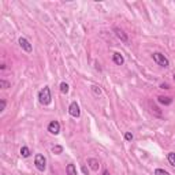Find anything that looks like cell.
<instances>
[{
	"mask_svg": "<svg viewBox=\"0 0 175 175\" xmlns=\"http://www.w3.org/2000/svg\"><path fill=\"white\" fill-rule=\"evenodd\" d=\"M39 101L43 104V106H49L52 101V96H51V89L48 86H44L41 90L39 92Z\"/></svg>",
	"mask_w": 175,
	"mask_h": 175,
	"instance_id": "1",
	"label": "cell"
},
{
	"mask_svg": "<svg viewBox=\"0 0 175 175\" xmlns=\"http://www.w3.org/2000/svg\"><path fill=\"white\" fill-rule=\"evenodd\" d=\"M152 58H153V62L156 63V65H159L160 67H168L170 66V60H168L163 54H160V52H153Z\"/></svg>",
	"mask_w": 175,
	"mask_h": 175,
	"instance_id": "2",
	"label": "cell"
},
{
	"mask_svg": "<svg viewBox=\"0 0 175 175\" xmlns=\"http://www.w3.org/2000/svg\"><path fill=\"white\" fill-rule=\"evenodd\" d=\"M34 166H36V168L39 171H41V173L45 171V168H47V159L44 157V155L37 153L36 156H34Z\"/></svg>",
	"mask_w": 175,
	"mask_h": 175,
	"instance_id": "3",
	"label": "cell"
},
{
	"mask_svg": "<svg viewBox=\"0 0 175 175\" xmlns=\"http://www.w3.org/2000/svg\"><path fill=\"white\" fill-rule=\"evenodd\" d=\"M69 114L73 116V118H80L81 115V110H80V106L77 104V101H73L69 107Z\"/></svg>",
	"mask_w": 175,
	"mask_h": 175,
	"instance_id": "4",
	"label": "cell"
},
{
	"mask_svg": "<svg viewBox=\"0 0 175 175\" xmlns=\"http://www.w3.org/2000/svg\"><path fill=\"white\" fill-rule=\"evenodd\" d=\"M48 131L54 136H58L60 133V123L58 121H52L51 123L48 125Z\"/></svg>",
	"mask_w": 175,
	"mask_h": 175,
	"instance_id": "5",
	"label": "cell"
},
{
	"mask_svg": "<svg viewBox=\"0 0 175 175\" xmlns=\"http://www.w3.org/2000/svg\"><path fill=\"white\" fill-rule=\"evenodd\" d=\"M18 43H19V45H21V48H22L25 52H29V54H30V52L33 51V47H32V44L29 43L28 40L25 39V37H19Z\"/></svg>",
	"mask_w": 175,
	"mask_h": 175,
	"instance_id": "6",
	"label": "cell"
},
{
	"mask_svg": "<svg viewBox=\"0 0 175 175\" xmlns=\"http://www.w3.org/2000/svg\"><path fill=\"white\" fill-rule=\"evenodd\" d=\"M114 32H115V34H116V37H118L119 40H121L122 43H125V44H127L129 43V37H127V34L125 33L122 29H119V28H115L114 29Z\"/></svg>",
	"mask_w": 175,
	"mask_h": 175,
	"instance_id": "7",
	"label": "cell"
},
{
	"mask_svg": "<svg viewBox=\"0 0 175 175\" xmlns=\"http://www.w3.org/2000/svg\"><path fill=\"white\" fill-rule=\"evenodd\" d=\"M112 60H114V63L118 65V66H122L125 63V58L122 56L121 52H114L112 54Z\"/></svg>",
	"mask_w": 175,
	"mask_h": 175,
	"instance_id": "8",
	"label": "cell"
},
{
	"mask_svg": "<svg viewBox=\"0 0 175 175\" xmlns=\"http://www.w3.org/2000/svg\"><path fill=\"white\" fill-rule=\"evenodd\" d=\"M88 166L90 167V170L97 171L99 167H100V163H99L97 159H93V157H90V159H88Z\"/></svg>",
	"mask_w": 175,
	"mask_h": 175,
	"instance_id": "9",
	"label": "cell"
},
{
	"mask_svg": "<svg viewBox=\"0 0 175 175\" xmlns=\"http://www.w3.org/2000/svg\"><path fill=\"white\" fill-rule=\"evenodd\" d=\"M157 100H159L160 104H164V106H170V104L173 103V99L171 97H164V96H159Z\"/></svg>",
	"mask_w": 175,
	"mask_h": 175,
	"instance_id": "10",
	"label": "cell"
},
{
	"mask_svg": "<svg viewBox=\"0 0 175 175\" xmlns=\"http://www.w3.org/2000/svg\"><path fill=\"white\" fill-rule=\"evenodd\" d=\"M66 173H67V175H78L77 174V168H75L74 164H67Z\"/></svg>",
	"mask_w": 175,
	"mask_h": 175,
	"instance_id": "11",
	"label": "cell"
},
{
	"mask_svg": "<svg viewBox=\"0 0 175 175\" xmlns=\"http://www.w3.org/2000/svg\"><path fill=\"white\" fill-rule=\"evenodd\" d=\"M59 88H60V92H62L63 95H67L69 90H70V86H69V84H67V82H62Z\"/></svg>",
	"mask_w": 175,
	"mask_h": 175,
	"instance_id": "12",
	"label": "cell"
},
{
	"mask_svg": "<svg viewBox=\"0 0 175 175\" xmlns=\"http://www.w3.org/2000/svg\"><path fill=\"white\" fill-rule=\"evenodd\" d=\"M30 149H29V148L28 147H22L21 148V156L22 157H29V156H30Z\"/></svg>",
	"mask_w": 175,
	"mask_h": 175,
	"instance_id": "13",
	"label": "cell"
},
{
	"mask_svg": "<svg viewBox=\"0 0 175 175\" xmlns=\"http://www.w3.org/2000/svg\"><path fill=\"white\" fill-rule=\"evenodd\" d=\"M167 159H168V163H170L173 167H175V152H170L167 155Z\"/></svg>",
	"mask_w": 175,
	"mask_h": 175,
	"instance_id": "14",
	"label": "cell"
},
{
	"mask_svg": "<svg viewBox=\"0 0 175 175\" xmlns=\"http://www.w3.org/2000/svg\"><path fill=\"white\" fill-rule=\"evenodd\" d=\"M90 90H92V93L95 96H100L101 95V89L99 86H96V85H93V86H90Z\"/></svg>",
	"mask_w": 175,
	"mask_h": 175,
	"instance_id": "15",
	"label": "cell"
},
{
	"mask_svg": "<svg viewBox=\"0 0 175 175\" xmlns=\"http://www.w3.org/2000/svg\"><path fill=\"white\" fill-rule=\"evenodd\" d=\"M52 152L55 155H60L63 152V147H60V145H55L54 148H52Z\"/></svg>",
	"mask_w": 175,
	"mask_h": 175,
	"instance_id": "16",
	"label": "cell"
},
{
	"mask_svg": "<svg viewBox=\"0 0 175 175\" xmlns=\"http://www.w3.org/2000/svg\"><path fill=\"white\" fill-rule=\"evenodd\" d=\"M155 175H171V174L167 173L166 170H163V168H156L155 170Z\"/></svg>",
	"mask_w": 175,
	"mask_h": 175,
	"instance_id": "17",
	"label": "cell"
},
{
	"mask_svg": "<svg viewBox=\"0 0 175 175\" xmlns=\"http://www.w3.org/2000/svg\"><path fill=\"white\" fill-rule=\"evenodd\" d=\"M0 88L2 89H7V88H10V82H7L6 80H0Z\"/></svg>",
	"mask_w": 175,
	"mask_h": 175,
	"instance_id": "18",
	"label": "cell"
},
{
	"mask_svg": "<svg viewBox=\"0 0 175 175\" xmlns=\"http://www.w3.org/2000/svg\"><path fill=\"white\" fill-rule=\"evenodd\" d=\"M133 138H134V136L130 133V131H126V133H125V140H126V141H133Z\"/></svg>",
	"mask_w": 175,
	"mask_h": 175,
	"instance_id": "19",
	"label": "cell"
},
{
	"mask_svg": "<svg viewBox=\"0 0 175 175\" xmlns=\"http://www.w3.org/2000/svg\"><path fill=\"white\" fill-rule=\"evenodd\" d=\"M6 106H7V101H6L4 99H2V100H0V112H3V111L6 110Z\"/></svg>",
	"mask_w": 175,
	"mask_h": 175,
	"instance_id": "20",
	"label": "cell"
},
{
	"mask_svg": "<svg viewBox=\"0 0 175 175\" xmlns=\"http://www.w3.org/2000/svg\"><path fill=\"white\" fill-rule=\"evenodd\" d=\"M160 88H162V89H170V85H168V84H162Z\"/></svg>",
	"mask_w": 175,
	"mask_h": 175,
	"instance_id": "21",
	"label": "cell"
},
{
	"mask_svg": "<svg viewBox=\"0 0 175 175\" xmlns=\"http://www.w3.org/2000/svg\"><path fill=\"white\" fill-rule=\"evenodd\" d=\"M103 175H110V173H108V170H104V171H103Z\"/></svg>",
	"mask_w": 175,
	"mask_h": 175,
	"instance_id": "22",
	"label": "cell"
},
{
	"mask_svg": "<svg viewBox=\"0 0 175 175\" xmlns=\"http://www.w3.org/2000/svg\"><path fill=\"white\" fill-rule=\"evenodd\" d=\"M82 171H84L85 174H88V168H86V167H82Z\"/></svg>",
	"mask_w": 175,
	"mask_h": 175,
	"instance_id": "23",
	"label": "cell"
},
{
	"mask_svg": "<svg viewBox=\"0 0 175 175\" xmlns=\"http://www.w3.org/2000/svg\"><path fill=\"white\" fill-rule=\"evenodd\" d=\"M174 80H175V74H174Z\"/></svg>",
	"mask_w": 175,
	"mask_h": 175,
	"instance_id": "24",
	"label": "cell"
}]
</instances>
